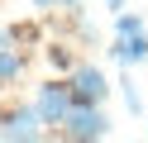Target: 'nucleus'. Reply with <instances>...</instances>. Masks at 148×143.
Masks as SVG:
<instances>
[{
  "instance_id": "obj_4",
  "label": "nucleus",
  "mask_w": 148,
  "mask_h": 143,
  "mask_svg": "<svg viewBox=\"0 0 148 143\" xmlns=\"http://www.w3.org/2000/svg\"><path fill=\"white\" fill-rule=\"evenodd\" d=\"M43 114L34 110V105H14V110H5L0 114V138H10V143H19V138H43Z\"/></svg>"
},
{
  "instance_id": "obj_8",
  "label": "nucleus",
  "mask_w": 148,
  "mask_h": 143,
  "mask_svg": "<svg viewBox=\"0 0 148 143\" xmlns=\"http://www.w3.org/2000/svg\"><path fill=\"white\" fill-rule=\"evenodd\" d=\"M143 29V14H119L115 19V34H138Z\"/></svg>"
},
{
  "instance_id": "obj_5",
  "label": "nucleus",
  "mask_w": 148,
  "mask_h": 143,
  "mask_svg": "<svg viewBox=\"0 0 148 143\" xmlns=\"http://www.w3.org/2000/svg\"><path fill=\"white\" fill-rule=\"evenodd\" d=\"M110 57H115L119 67L148 62V34H143V29H138V34H115V48H110Z\"/></svg>"
},
{
  "instance_id": "obj_12",
  "label": "nucleus",
  "mask_w": 148,
  "mask_h": 143,
  "mask_svg": "<svg viewBox=\"0 0 148 143\" xmlns=\"http://www.w3.org/2000/svg\"><path fill=\"white\" fill-rule=\"evenodd\" d=\"M110 5H115V10H119V5H124V0H110Z\"/></svg>"
},
{
  "instance_id": "obj_3",
  "label": "nucleus",
  "mask_w": 148,
  "mask_h": 143,
  "mask_svg": "<svg viewBox=\"0 0 148 143\" xmlns=\"http://www.w3.org/2000/svg\"><path fill=\"white\" fill-rule=\"evenodd\" d=\"M72 105H77V100H72V86H67V81H43L38 95H34V110H38L43 124H53V129L72 114Z\"/></svg>"
},
{
  "instance_id": "obj_10",
  "label": "nucleus",
  "mask_w": 148,
  "mask_h": 143,
  "mask_svg": "<svg viewBox=\"0 0 148 143\" xmlns=\"http://www.w3.org/2000/svg\"><path fill=\"white\" fill-rule=\"evenodd\" d=\"M34 5H38V10H58V5H67V10H77L81 0H34Z\"/></svg>"
},
{
  "instance_id": "obj_6",
  "label": "nucleus",
  "mask_w": 148,
  "mask_h": 143,
  "mask_svg": "<svg viewBox=\"0 0 148 143\" xmlns=\"http://www.w3.org/2000/svg\"><path fill=\"white\" fill-rule=\"evenodd\" d=\"M24 72V53H19V48H0V81H14V76H19Z\"/></svg>"
},
{
  "instance_id": "obj_1",
  "label": "nucleus",
  "mask_w": 148,
  "mask_h": 143,
  "mask_svg": "<svg viewBox=\"0 0 148 143\" xmlns=\"http://www.w3.org/2000/svg\"><path fill=\"white\" fill-rule=\"evenodd\" d=\"M58 133H62V138H77V143L105 138V133H110V114L100 110V105H72V114L58 124Z\"/></svg>"
},
{
  "instance_id": "obj_7",
  "label": "nucleus",
  "mask_w": 148,
  "mask_h": 143,
  "mask_svg": "<svg viewBox=\"0 0 148 143\" xmlns=\"http://www.w3.org/2000/svg\"><path fill=\"white\" fill-rule=\"evenodd\" d=\"M48 62H53V67H62V72H72V67H77V57H72L67 48H48Z\"/></svg>"
},
{
  "instance_id": "obj_2",
  "label": "nucleus",
  "mask_w": 148,
  "mask_h": 143,
  "mask_svg": "<svg viewBox=\"0 0 148 143\" xmlns=\"http://www.w3.org/2000/svg\"><path fill=\"white\" fill-rule=\"evenodd\" d=\"M67 86H72V100H77V105H105V95H110L105 72L91 67V62H77V67H72V72H67Z\"/></svg>"
},
{
  "instance_id": "obj_9",
  "label": "nucleus",
  "mask_w": 148,
  "mask_h": 143,
  "mask_svg": "<svg viewBox=\"0 0 148 143\" xmlns=\"http://www.w3.org/2000/svg\"><path fill=\"white\" fill-rule=\"evenodd\" d=\"M124 86V105H129V114H143V95L134 91V81H119Z\"/></svg>"
},
{
  "instance_id": "obj_11",
  "label": "nucleus",
  "mask_w": 148,
  "mask_h": 143,
  "mask_svg": "<svg viewBox=\"0 0 148 143\" xmlns=\"http://www.w3.org/2000/svg\"><path fill=\"white\" fill-rule=\"evenodd\" d=\"M10 43H19V38H14V29H0V48H10Z\"/></svg>"
}]
</instances>
